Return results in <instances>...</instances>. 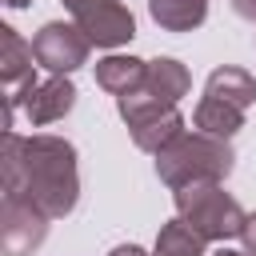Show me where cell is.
<instances>
[{
    "label": "cell",
    "mask_w": 256,
    "mask_h": 256,
    "mask_svg": "<svg viewBox=\"0 0 256 256\" xmlns=\"http://www.w3.org/2000/svg\"><path fill=\"white\" fill-rule=\"evenodd\" d=\"M4 192L32 200L48 220L68 216L80 200L76 148L64 136H16L4 132Z\"/></svg>",
    "instance_id": "1"
},
{
    "label": "cell",
    "mask_w": 256,
    "mask_h": 256,
    "mask_svg": "<svg viewBox=\"0 0 256 256\" xmlns=\"http://www.w3.org/2000/svg\"><path fill=\"white\" fill-rule=\"evenodd\" d=\"M236 164V152L228 140H216L208 132H184L176 144H168L156 156V176L168 188H184L192 180H224Z\"/></svg>",
    "instance_id": "2"
},
{
    "label": "cell",
    "mask_w": 256,
    "mask_h": 256,
    "mask_svg": "<svg viewBox=\"0 0 256 256\" xmlns=\"http://www.w3.org/2000/svg\"><path fill=\"white\" fill-rule=\"evenodd\" d=\"M176 216L196 228L204 240H232L244 232L248 212L236 204V196L224 192L220 180H192L176 188Z\"/></svg>",
    "instance_id": "3"
},
{
    "label": "cell",
    "mask_w": 256,
    "mask_h": 256,
    "mask_svg": "<svg viewBox=\"0 0 256 256\" xmlns=\"http://www.w3.org/2000/svg\"><path fill=\"white\" fill-rule=\"evenodd\" d=\"M44 236H48V216L32 200L4 192V200H0V248H4V256H28L44 244Z\"/></svg>",
    "instance_id": "4"
},
{
    "label": "cell",
    "mask_w": 256,
    "mask_h": 256,
    "mask_svg": "<svg viewBox=\"0 0 256 256\" xmlns=\"http://www.w3.org/2000/svg\"><path fill=\"white\" fill-rule=\"evenodd\" d=\"M88 48H92V40H88L76 24H64V20H52V24H44V28L32 36L36 64L48 68V72H56V76L76 72V68L88 60Z\"/></svg>",
    "instance_id": "5"
},
{
    "label": "cell",
    "mask_w": 256,
    "mask_h": 256,
    "mask_svg": "<svg viewBox=\"0 0 256 256\" xmlns=\"http://www.w3.org/2000/svg\"><path fill=\"white\" fill-rule=\"evenodd\" d=\"M72 16H76V28L96 48H120L136 36V20L120 0H92V4H80Z\"/></svg>",
    "instance_id": "6"
},
{
    "label": "cell",
    "mask_w": 256,
    "mask_h": 256,
    "mask_svg": "<svg viewBox=\"0 0 256 256\" xmlns=\"http://www.w3.org/2000/svg\"><path fill=\"white\" fill-rule=\"evenodd\" d=\"M76 104V88L68 76H52L44 84H36L28 96H24V116L32 124H52V120H64Z\"/></svg>",
    "instance_id": "7"
},
{
    "label": "cell",
    "mask_w": 256,
    "mask_h": 256,
    "mask_svg": "<svg viewBox=\"0 0 256 256\" xmlns=\"http://www.w3.org/2000/svg\"><path fill=\"white\" fill-rule=\"evenodd\" d=\"M204 96L224 100V104H236V108L248 112V108L256 104V80H252V72L224 64V68H212V72H208V80H204Z\"/></svg>",
    "instance_id": "8"
},
{
    "label": "cell",
    "mask_w": 256,
    "mask_h": 256,
    "mask_svg": "<svg viewBox=\"0 0 256 256\" xmlns=\"http://www.w3.org/2000/svg\"><path fill=\"white\" fill-rule=\"evenodd\" d=\"M144 76H148V60H136V56H104L96 64V84L116 100L144 88Z\"/></svg>",
    "instance_id": "9"
},
{
    "label": "cell",
    "mask_w": 256,
    "mask_h": 256,
    "mask_svg": "<svg viewBox=\"0 0 256 256\" xmlns=\"http://www.w3.org/2000/svg\"><path fill=\"white\" fill-rule=\"evenodd\" d=\"M192 124H196V132H208V136H216V140H228V136H236V132L244 128V108L204 96V100L196 104V112H192Z\"/></svg>",
    "instance_id": "10"
},
{
    "label": "cell",
    "mask_w": 256,
    "mask_h": 256,
    "mask_svg": "<svg viewBox=\"0 0 256 256\" xmlns=\"http://www.w3.org/2000/svg\"><path fill=\"white\" fill-rule=\"evenodd\" d=\"M148 12L164 32H192L208 20V0H148Z\"/></svg>",
    "instance_id": "11"
},
{
    "label": "cell",
    "mask_w": 256,
    "mask_h": 256,
    "mask_svg": "<svg viewBox=\"0 0 256 256\" xmlns=\"http://www.w3.org/2000/svg\"><path fill=\"white\" fill-rule=\"evenodd\" d=\"M188 84H192V76H188V68H184L180 60H172V56L148 60L144 88H148V92H156L164 104H176L180 96H188Z\"/></svg>",
    "instance_id": "12"
},
{
    "label": "cell",
    "mask_w": 256,
    "mask_h": 256,
    "mask_svg": "<svg viewBox=\"0 0 256 256\" xmlns=\"http://www.w3.org/2000/svg\"><path fill=\"white\" fill-rule=\"evenodd\" d=\"M184 136V116L176 112V108H168V112H160V116H152V120H144V124H136L132 128V140H136V148H144V152H152V156H160L168 144H176Z\"/></svg>",
    "instance_id": "13"
},
{
    "label": "cell",
    "mask_w": 256,
    "mask_h": 256,
    "mask_svg": "<svg viewBox=\"0 0 256 256\" xmlns=\"http://www.w3.org/2000/svg\"><path fill=\"white\" fill-rule=\"evenodd\" d=\"M204 248H208V240L176 216V220H168V224L160 228L152 256H204Z\"/></svg>",
    "instance_id": "14"
},
{
    "label": "cell",
    "mask_w": 256,
    "mask_h": 256,
    "mask_svg": "<svg viewBox=\"0 0 256 256\" xmlns=\"http://www.w3.org/2000/svg\"><path fill=\"white\" fill-rule=\"evenodd\" d=\"M116 108H120L124 124H128V128H136V124H144V120H152V116H160V112H168V108H176V104H164L156 92L136 88V92L120 96V100H116Z\"/></svg>",
    "instance_id": "15"
},
{
    "label": "cell",
    "mask_w": 256,
    "mask_h": 256,
    "mask_svg": "<svg viewBox=\"0 0 256 256\" xmlns=\"http://www.w3.org/2000/svg\"><path fill=\"white\" fill-rule=\"evenodd\" d=\"M240 240H244V252H248V256H256V212L244 220V232H240Z\"/></svg>",
    "instance_id": "16"
},
{
    "label": "cell",
    "mask_w": 256,
    "mask_h": 256,
    "mask_svg": "<svg viewBox=\"0 0 256 256\" xmlns=\"http://www.w3.org/2000/svg\"><path fill=\"white\" fill-rule=\"evenodd\" d=\"M232 8H236V16H244V20H256V0H232Z\"/></svg>",
    "instance_id": "17"
},
{
    "label": "cell",
    "mask_w": 256,
    "mask_h": 256,
    "mask_svg": "<svg viewBox=\"0 0 256 256\" xmlns=\"http://www.w3.org/2000/svg\"><path fill=\"white\" fill-rule=\"evenodd\" d=\"M108 256H148V252H144L140 244H120V248H112Z\"/></svg>",
    "instance_id": "18"
},
{
    "label": "cell",
    "mask_w": 256,
    "mask_h": 256,
    "mask_svg": "<svg viewBox=\"0 0 256 256\" xmlns=\"http://www.w3.org/2000/svg\"><path fill=\"white\" fill-rule=\"evenodd\" d=\"M80 4H92V0H64V8H68V12H76Z\"/></svg>",
    "instance_id": "19"
},
{
    "label": "cell",
    "mask_w": 256,
    "mask_h": 256,
    "mask_svg": "<svg viewBox=\"0 0 256 256\" xmlns=\"http://www.w3.org/2000/svg\"><path fill=\"white\" fill-rule=\"evenodd\" d=\"M4 4H8V8H28L32 0H4Z\"/></svg>",
    "instance_id": "20"
},
{
    "label": "cell",
    "mask_w": 256,
    "mask_h": 256,
    "mask_svg": "<svg viewBox=\"0 0 256 256\" xmlns=\"http://www.w3.org/2000/svg\"><path fill=\"white\" fill-rule=\"evenodd\" d=\"M216 256H248V252H228V248H220Z\"/></svg>",
    "instance_id": "21"
}]
</instances>
